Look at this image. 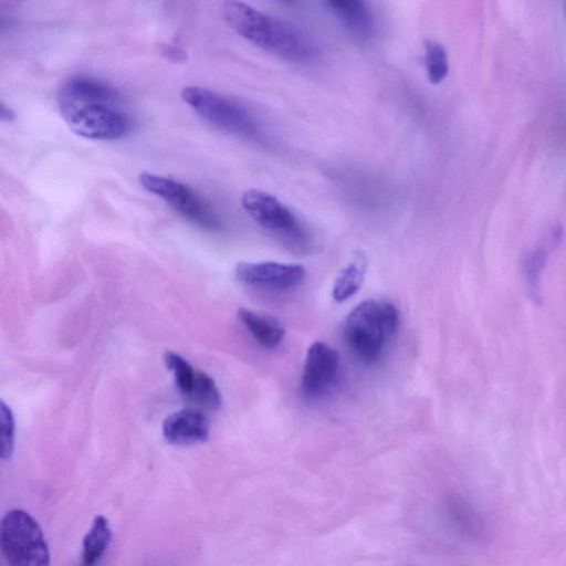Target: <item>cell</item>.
Returning <instances> with one entry per match:
<instances>
[{
	"instance_id": "1",
	"label": "cell",
	"mask_w": 566,
	"mask_h": 566,
	"mask_svg": "<svg viewBox=\"0 0 566 566\" xmlns=\"http://www.w3.org/2000/svg\"><path fill=\"white\" fill-rule=\"evenodd\" d=\"M226 22L254 45L293 62H310L319 54L311 34L296 24L264 13L241 1L222 6Z\"/></svg>"
},
{
	"instance_id": "2",
	"label": "cell",
	"mask_w": 566,
	"mask_h": 566,
	"mask_svg": "<svg viewBox=\"0 0 566 566\" xmlns=\"http://www.w3.org/2000/svg\"><path fill=\"white\" fill-rule=\"evenodd\" d=\"M398 324V312L391 303L366 300L348 313L343 327L344 337L363 363L374 364L394 338Z\"/></svg>"
},
{
	"instance_id": "3",
	"label": "cell",
	"mask_w": 566,
	"mask_h": 566,
	"mask_svg": "<svg viewBox=\"0 0 566 566\" xmlns=\"http://www.w3.org/2000/svg\"><path fill=\"white\" fill-rule=\"evenodd\" d=\"M116 104L59 97L60 114L70 130L93 140L119 139L129 132V119Z\"/></svg>"
},
{
	"instance_id": "4",
	"label": "cell",
	"mask_w": 566,
	"mask_h": 566,
	"mask_svg": "<svg viewBox=\"0 0 566 566\" xmlns=\"http://www.w3.org/2000/svg\"><path fill=\"white\" fill-rule=\"evenodd\" d=\"M0 541L9 566H50L43 532L28 512L11 510L2 517Z\"/></svg>"
},
{
	"instance_id": "5",
	"label": "cell",
	"mask_w": 566,
	"mask_h": 566,
	"mask_svg": "<svg viewBox=\"0 0 566 566\" xmlns=\"http://www.w3.org/2000/svg\"><path fill=\"white\" fill-rule=\"evenodd\" d=\"M181 99L212 126L242 137H255L260 128L254 117L232 99L200 86H185Z\"/></svg>"
},
{
	"instance_id": "6",
	"label": "cell",
	"mask_w": 566,
	"mask_h": 566,
	"mask_svg": "<svg viewBox=\"0 0 566 566\" xmlns=\"http://www.w3.org/2000/svg\"><path fill=\"white\" fill-rule=\"evenodd\" d=\"M138 181L144 189L165 200L193 224L209 231L221 229V221L214 209L187 185L149 171H142Z\"/></svg>"
},
{
	"instance_id": "7",
	"label": "cell",
	"mask_w": 566,
	"mask_h": 566,
	"mask_svg": "<svg viewBox=\"0 0 566 566\" xmlns=\"http://www.w3.org/2000/svg\"><path fill=\"white\" fill-rule=\"evenodd\" d=\"M247 214L264 230L297 245L306 240L304 229L293 212L276 197L259 189H248L241 196Z\"/></svg>"
},
{
	"instance_id": "8",
	"label": "cell",
	"mask_w": 566,
	"mask_h": 566,
	"mask_svg": "<svg viewBox=\"0 0 566 566\" xmlns=\"http://www.w3.org/2000/svg\"><path fill=\"white\" fill-rule=\"evenodd\" d=\"M339 355L324 342H314L305 357L301 388L305 397L316 399L326 394L336 381Z\"/></svg>"
},
{
	"instance_id": "9",
	"label": "cell",
	"mask_w": 566,
	"mask_h": 566,
	"mask_svg": "<svg viewBox=\"0 0 566 566\" xmlns=\"http://www.w3.org/2000/svg\"><path fill=\"white\" fill-rule=\"evenodd\" d=\"M234 272L237 279L245 285L273 291L294 287L305 276L304 266L276 262H240Z\"/></svg>"
},
{
	"instance_id": "10",
	"label": "cell",
	"mask_w": 566,
	"mask_h": 566,
	"mask_svg": "<svg viewBox=\"0 0 566 566\" xmlns=\"http://www.w3.org/2000/svg\"><path fill=\"white\" fill-rule=\"evenodd\" d=\"M210 426L206 416L195 409L185 408L169 415L163 423V434L175 446H190L208 439Z\"/></svg>"
},
{
	"instance_id": "11",
	"label": "cell",
	"mask_w": 566,
	"mask_h": 566,
	"mask_svg": "<svg viewBox=\"0 0 566 566\" xmlns=\"http://www.w3.org/2000/svg\"><path fill=\"white\" fill-rule=\"evenodd\" d=\"M325 6L355 38L368 40L374 34L375 20L368 3L360 0H332Z\"/></svg>"
},
{
	"instance_id": "12",
	"label": "cell",
	"mask_w": 566,
	"mask_h": 566,
	"mask_svg": "<svg viewBox=\"0 0 566 566\" xmlns=\"http://www.w3.org/2000/svg\"><path fill=\"white\" fill-rule=\"evenodd\" d=\"M59 97L76 102L117 103L119 101L118 93L112 86L87 76H73L66 80L60 88Z\"/></svg>"
},
{
	"instance_id": "13",
	"label": "cell",
	"mask_w": 566,
	"mask_h": 566,
	"mask_svg": "<svg viewBox=\"0 0 566 566\" xmlns=\"http://www.w3.org/2000/svg\"><path fill=\"white\" fill-rule=\"evenodd\" d=\"M238 316L249 333L264 348H275L283 340L285 329L274 317L247 308H240Z\"/></svg>"
},
{
	"instance_id": "14",
	"label": "cell",
	"mask_w": 566,
	"mask_h": 566,
	"mask_svg": "<svg viewBox=\"0 0 566 566\" xmlns=\"http://www.w3.org/2000/svg\"><path fill=\"white\" fill-rule=\"evenodd\" d=\"M112 538L108 521L103 515L93 520L82 543L81 566H97Z\"/></svg>"
},
{
	"instance_id": "15",
	"label": "cell",
	"mask_w": 566,
	"mask_h": 566,
	"mask_svg": "<svg viewBox=\"0 0 566 566\" xmlns=\"http://www.w3.org/2000/svg\"><path fill=\"white\" fill-rule=\"evenodd\" d=\"M366 265V258L361 253H358L339 272L335 280L332 292L336 302H345L359 290L364 281Z\"/></svg>"
},
{
	"instance_id": "16",
	"label": "cell",
	"mask_w": 566,
	"mask_h": 566,
	"mask_svg": "<svg viewBox=\"0 0 566 566\" xmlns=\"http://www.w3.org/2000/svg\"><path fill=\"white\" fill-rule=\"evenodd\" d=\"M165 363L172 373L178 389L190 397L199 370H196L181 355L170 350L165 354Z\"/></svg>"
},
{
	"instance_id": "17",
	"label": "cell",
	"mask_w": 566,
	"mask_h": 566,
	"mask_svg": "<svg viewBox=\"0 0 566 566\" xmlns=\"http://www.w3.org/2000/svg\"><path fill=\"white\" fill-rule=\"evenodd\" d=\"M424 66L427 76L433 84L442 82L448 75V55L439 42L433 40L424 42Z\"/></svg>"
},
{
	"instance_id": "18",
	"label": "cell",
	"mask_w": 566,
	"mask_h": 566,
	"mask_svg": "<svg viewBox=\"0 0 566 566\" xmlns=\"http://www.w3.org/2000/svg\"><path fill=\"white\" fill-rule=\"evenodd\" d=\"M190 398L206 407L218 410L221 406V395L214 380L206 373L198 371L197 380Z\"/></svg>"
},
{
	"instance_id": "19",
	"label": "cell",
	"mask_w": 566,
	"mask_h": 566,
	"mask_svg": "<svg viewBox=\"0 0 566 566\" xmlns=\"http://www.w3.org/2000/svg\"><path fill=\"white\" fill-rule=\"evenodd\" d=\"M545 259V250L537 248L526 256L524 262L525 280L528 290L531 291V295H534L535 297L538 295L539 273L544 266Z\"/></svg>"
},
{
	"instance_id": "20",
	"label": "cell",
	"mask_w": 566,
	"mask_h": 566,
	"mask_svg": "<svg viewBox=\"0 0 566 566\" xmlns=\"http://www.w3.org/2000/svg\"><path fill=\"white\" fill-rule=\"evenodd\" d=\"M0 428L1 458L7 460L12 455L14 448V418L10 407L4 401H1Z\"/></svg>"
},
{
	"instance_id": "21",
	"label": "cell",
	"mask_w": 566,
	"mask_h": 566,
	"mask_svg": "<svg viewBox=\"0 0 566 566\" xmlns=\"http://www.w3.org/2000/svg\"><path fill=\"white\" fill-rule=\"evenodd\" d=\"M15 118L14 111L6 105L3 102L0 103V119L1 122L11 123Z\"/></svg>"
},
{
	"instance_id": "22",
	"label": "cell",
	"mask_w": 566,
	"mask_h": 566,
	"mask_svg": "<svg viewBox=\"0 0 566 566\" xmlns=\"http://www.w3.org/2000/svg\"><path fill=\"white\" fill-rule=\"evenodd\" d=\"M566 8V7H565Z\"/></svg>"
}]
</instances>
